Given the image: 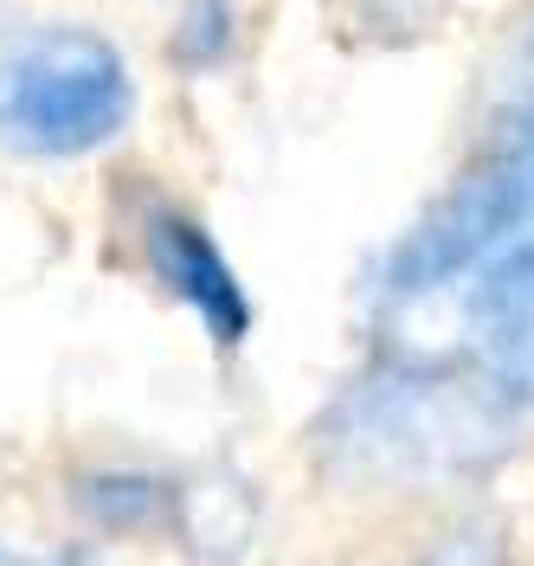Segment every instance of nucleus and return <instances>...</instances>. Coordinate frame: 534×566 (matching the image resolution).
<instances>
[{"label": "nucleus", "instance_id": "423d86ee", "mask_svg": "<svg viewBox=\"0 0 534 566\" xmlns=\"http://www.w3.org/2000/svg\"><path fill=\"white\" fill-rule=\"evenodd\" d=\"M232 45H239V7L232 0H187L180 7L175 59L187 71H207L219 59H232Z\"/></svg>", "mask_w": 534, "mask_h": 566}, {"label": "nucleus", "instance_id": "f03ea898", "mask_svg": "<svg viewBox=\"0 0 534 566\" xmlns=\"http://www.w3.org/2000/svg\"><path fill=\"white\" fill-rule=\"evenodd\" d=\"M136 84L109 39L84 27L20 39L0 52V148L27 161H72L129 129Z\"/></svg>", "mask_w": 534, "mask_h": 566}, {"label": "nucleus", "instance_id": "39448f33", "mask_svg": "<svg viewBox=\"0 0 534 566\" xmlns=\"http://www.w3.org/2000/svg\"><path fill=\"white\" fill-rule=\"evenodd\" d=\"M168 509V490L155 476H136V470H104L84 483V515H97L104 528H143Z\"/></svg>", "mask_w": 534, "mask_h": 566}, {"label": "nucleus", "instance_id": "6e6552de", "mask_svg": "<svg viewBox=\"0 0 534 566\" xmlns=\"http://www.w3.org/2000/svg\"><path fill=\"white\" fill-rule=\"evenodd\" d=\"M0 566H77L72 554H13V547H0Z\"/></svg>", "mask_w": 534, "mask_h": 566}, {"label": "nucleus", "instance_id": "f257e3e1", "mask_svg": "<svg viewBox=\"0 0 534 566\" xmlns=\"http://www.w3.org/2000/svg\"><path fill=\"white\" fill-rule=\"evenodd\" d=\"M509 406L515 399L477 374L463 380L444 367H387L342 399L328 444L367 476H458L502 451Z\"/></svg>", "mask_w": 534, "mask_h": 566}, {"label": "nucleus", "instance_id": "7ed1b4c3", "mask_svg": "<svg viewBox=\"0 0 534 566\" xmlns=\"http://www.w3.org/2000/svg\"><path fill=\"white\" fill-rule=\"evenodd\" d=\"M438 296H451L463 374H477L502 399L528 406L534 399V207ZM438 296H426V303H438Z\"/></svg>", "mask_w": 534, "mask_h": 566}, {"label": "nucleus", "instance_id": "20e7f679", "mask_svg": "<svg viewBox=\"0 0 534 566\" xmlns=\"http://www.w3.org/2000/svg\"><path fill=\"white\" fill-rule=\"evenodd\" d=\"M143 251H148V271L168 283V296L180 310H193V322L213 335L219 348H239L251 335L245 283H239V271L226 264V251L213 245V232L193 212L155 207L143 219Z\"/></svg>", "mask_w": 534, "mask_h": 566}, {"label": "nucleus", "instance_id": "0eeeda50", "mask_svg": "<svg viewBox=\"0 0 534 566\" xmlns=\"http://www.w3.org/2000/svg\"><path fill=\"white\" fill-rule=\"evenodd\" d=\"M496 148L534 168V39H528V52H522V65H515V84H509V97H502Z\"/></svg>", "mask_w": 534, "mask_h": 566}, {"label": "nucleus", "instance_id": "1a4fd4ad", "mask_svg": "<svg viewBox=\"0 0 534 566\" xmlns=\"http://www.w3.org/2000/svg\"><path fill=\"white\" fill-rule=\"evenodd\" d=\"M438 566H502V560L490 554V547H451V554H444Z\"/></svg>", "mask_w": 534, "mask_h": 566}]
</instances>
